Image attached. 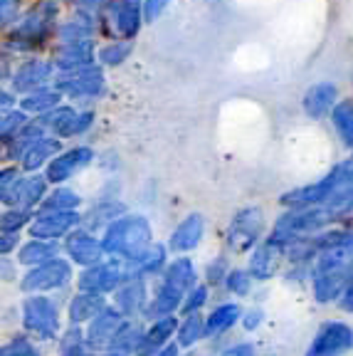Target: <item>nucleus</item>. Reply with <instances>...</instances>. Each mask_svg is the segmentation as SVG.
<instances>
[{"label":"nucleus","instance_id":"f257e3e1","mask_svg":"<svg viewBox=\"0 0 353 356\" xmlns=\"http://www.w3.org/2000/svg\"><path fill=\"white\" fill-rule=\"evenodd\" d=\"M154 243L156 240L149 218L131 216V213H124L119 220L111 222L104 233V240H101L106 255H114V260L119 257L129 267L136 265Z\"/></svg>","mask_w":353,"mask_h":356},{"label":"nucleus","instance_id":"f03ea898","mask_svg":"<svg viewBox=\"0 0 353 356\" xmlns=\"http://www.w3.org/2000/svg\"><path fill=\"white\" fill-rule=\"evenodd\" d=\"M351 270H353V255L346 248H329V250L319 252V257L311 262V275H309L314 300L319 305L341 302L348 280H351Z\"/></svg>","mask_w":353,"mask_h":356},{"label":"nucleus","instance_id":"7ed1b4c3","mask_svg":"<svg viewBox=\"0 0 353 356\" xmlns=\"http://www.w3.org/2000/svg\"><path fill=\"white\" fill-rule=\"evenodd\" d=\"M272 230V218L270 213L265 211L262 203H245V206L235 208L225 225V233H222V240H225V248L230 255H245L267 240Z\"/></svg>","mask_w":353,"mask_h":356},{"label":"nucleus","instance_id":"20e7f679","mask_svg":"<svg viewBox=\"0 0 353 356\" xmlns=\"http://www.w3.org/2000/svg\"><path fill=\"white\" fill-rule=\"evenodd\" d=\"M343 97L346 95L341 92V84L336 79L321 77L304 87L302 97H299V109H302L304 119H309L314 124L329 122V117L334 114V109Z\"/></svg>","mask_w":353,"mask_h":356},{"label":"nucleus","instance_id":"39448f33","mask_svg":"<svg viewBox=\"0 0 353 356\" xmlns=\"http://www.w3.org/2000/svg\"><path fill=\"white\" fill-rule=\"evenodd\" d=\"M57 13H60V6L55 0H42L20 20V25L10 38L13 44L20 50H33L40 42H44V38H50L52 30H55Z\"/></svg>","mask_w":353,"mask_h":356},{"label":"nucleus","instance_id":"423d86ee","mask_svg":"<svg viewBox=\"0 0 353 356\" xmlns=\"http://www.w3.org/2000/svg\"><path fill=\"white\" fill-rule=\"evenodd\" d=\"M353 349V327L341 319H329L316 329L304 356H343Z\"/></svg>","mask_w":353,"mask_h":356},{"label":"nucleus","instance_id":"0eeeda50","mask_svg":"<svg viewBox=\"0 0 353 356\" xmlns=\"http://www.w3.org/2000/svg\"><path fill=\"white\" fill-rule=\"evenodd\" d=\"M126 280H131V267L122 260L99 262V265L87 267L79 277V289L92 292V295H104V292H116Z\"/></svg>","mask_w":353,"mask_h":356},{"label":"nucleus","instance_id":"6e6552de","mask_svg":"<svg viewBox=\"0 0 353 356\" xmlns=\"http://www.w3.org/2000/svg\"><path fill=\"white\" fill-rule=\"evenodd\" d=\"M22 322L25 329L38 334L40 339H55L60 329V312L55 302L47 297H28L22 305Z\"/></svg>","mask_w":353,"mask_h":356},{"label":"nucleus","instance_id":"1a4fd4ad","mask_svg":"<svg viewBox=\"0 0 353 356\" xmlns=\"http://www.w3.org/2000/svg\"><path fill=\"white\" fill-rule=\"evenodd\" d=\"M106 20L119 40H133L144 28V0H104Z\"/></svg>","mask_w":353,"mask_h":356},{"label":"nucleus","instance_id":"9d476101","mask_svg":"<svg viewBox=\"0 0 353 356\" xmlns=\"http://www.w3.org/2000/svg\"><path fill=\"white\" fill-rule=\"evenodd\" d=\"M57 89H60L62 95L74 97V99L99 97L104 92V72L97 65L77 67V70H69V72L60 74Z\"/></svg>","mask_w":353,"mask_h":356},{"label":"nucleus","instance_id":"9b49d317","mask_svg":"<svg viewBox=\"0 0 353 356\" xmlns=\"http://www.w3.org/2000/svg\"><path fill=\"white\" fill-rule=\"evenodd\" d=\"M205 233H208V220H205L203 213H188V216H183L178 220V225L168 235V250L173 255H190V252L198 250L200 245H203Z\"/></svg>","mask_w":353,"mask_h":356},{"label":"nucleus","instance_id":"f8f14e48","mask_svg":"<svg viewBox=\"0 0 353 356\" xmlns=\"http://www.w3.org/2000/svg\"><path fill=\"white\" fill-rule=\"evenodd\" d=\"M245 260H247L245 262V267H247L249 275H252L257 282H270V280H274L277 275H279L281 265H287L281 248L272 243L270 238L262 240V243L257 245V248H254Z\"/></svg>","mask_w":353,"mask_h":356},{"label":"nucleus","instance_id":"ddd939ff","mask_svg":"<svg viewBox=\"0 0 353 356\" xmlns=\"http://www.w3.org/2000/svg\"><path fill=\"white\" fill-rule=\"evenodd\" d=\"M69 277H72L69 262L55 257V260L44 262V265L33 267V270L22 277L20 287L25 289V292H44V289H57V287H62V284H67Z\"/></svg>","mask_w":353,"mask_h":356},{"label":"nucleus","instance_id":"4468645a","mask_svg":"<svg viewBox=\"0 0 353 356\" xmlns=\"http://www.w3.org/2000/svg\"><path fill=\"white\" fill-rule=\"evenodd\" d=\"M92 122H94L92 111H77V109H72V106H57V109L42 114V119H40V124H42L44 129H52L62 139L84 134L92 127Z\"/></svg>","mask_w":353,"mask_h":356},{"label":"nucleus","instance_id":"2eb2a0df","mask_svg":"<svg viewBox=\"0 0 353 356\" xmlns=\"http://www.w3.org/2000/svg\"><path fill=\"white\" fill-rule=\"evenodd\" d=\"M79 222V216L74 211H42L30 222V233L38 240H55L60 235L72 233V228Z\"/></svg>","mask_w":353,"mask_h":356},{"label":"nucleus","instance_id":"dca6fc26","mask_svg":"<svg viewBox=\"0 0 353 356\" xmlns=\"http://www.w3.org/2000/svg\"><path fill=\"white\" fill-rule=\"evenodd\" d=\"M94 159V151L89 146H77V149L67 151L62 156H55L50 163H47V181L52 184H65L72 176H77L82 168H87Z\"/></svg>","mask_w":353,"mask_h":356},{"label":"nucleus","instance_id":"f3484780","mask_svg":"<svg viewBox=\"0 0 353 356\" xmlns=\"http://www.w3.org/2000/svg\"><path fill=\"white\" fill-rule=\"evenodd\" d=\"M65 250L77 265H84V267L99 265L101 257L106 255L104 245L94 238L92 233H87V230H74V233L67 235Z\"/></svg>","mask_w":353,"mask_h":356},{"label":"nucleus","instance_id":"a211bd4d","mask_svg":"<svg viewBox=\"0 0 353 356\" xmlns=\"http://www.w3.org/2000/svg\"><path fill=\"white\" fill-rule=\"evenodd\" d=\"M122 324H124V314H122V312H119V309H109V307H106L99 317H94L92 324H89L87 344L92 346V349H109Z\"/></svg>","mask_w":353,"mask_h":356},{"label":"nucleus","instance_id":"6ab92c4d","mask_svg":"<svg viewBox=\"0 0 353 356\" xmlns=\"http://www.w3.org/2000/svg\"><path fill=\"white\" fill-rule=\"evenodd\" d=\"M183 300H186V292H183V289L173 287V284L161 280L154 297L149 300V307H146V317H151V319L173 317L183 307Z\"/></svg>","mask_w":353,"mask_h":356},{"label":"nucleus","instance_id":"aec40b11","mask_svg":"<svg viewBox=\"0 0 353 356\" xmlns=\"http://www.w3.org/2000/svg\"><path fill=\"white\" fill-rule=\"evenodd\" d=\"M149 307V297H146V280H126L122 287L116 289V309L122 312L124 317H136L138 312H146Z\"/></svg>","mask_w":353,"mask_h":356},{"label":"nucleus","instance_id":"412c9836","mask_svg":"<svg viewBox=\"0 0 353 356\" xmlns=\"http://www.w3.org/2000/svg\"><path fill=\"white\" fill-rule=\"evenodd\" d=\"M50 74H52V65H47L42 60H28L25 65H20V70L13 77V87H15V92L33 95L38 89H44Z\"/></svg>","mask_w":353,"mask_h":356},{"label":"nucleus","instance_id":"4be33fe9","mask_svg":"<svg viewBox=\"0 0 353 356\" xmlns=\"http://www.w3.org/2000/svg\"><path fill=\"white\" fill-rule=\"evenodd\" d=\"M329 127H331V134L336 136L341 149L346 154H353V95H346L338 102V106L329 117Z\"/></svg>","mask_w":353,"mask_h":356},{"label":"nucleus","instance_id":"5701e85b","mask_svg":"<svg viewBox=\"0 0 353 356\" xmlns=\"http://www.w3.org/2000/svg\"><path fill=\"white\" fill-rule=\"evenodd\" d=\"M161 280L168 282V284H173V287L183 289V292H188V289H193L195 284H198V267H195L193 257L178 255L166 265Z\"/></svg>","mask_w":353,"mask_h":356},{"label":"nucleus","instance_id":"b1692460","mask_svg":"<svg viewBox=\"0 0 353 356\" xmlns=\"http://www.w3.org/2000/svg\"><path fill=\"white\" fill-rule=\"evenodd\" d=\"M243 307L238 302H222L205 317V337H220L230 332L235 324L243 319Z\"/></svg>","mask_w":353,"mask_h":356},{"label":"nucleus","instance_id":"393cba45","mask_svg":"<svg viewBox=\"0 0 353 356\" xmlns=\"http://www.w3.org/2000/svg\"><path fill=\"white\" fill-rule=\"evenodd\" d=\"M168 252H171V250H168V245L154 243L149 248V252H146V255L131 267V277H136V280L161 277V275H163V270H166V265L171 262V260H168Z\"/></svg>","mask_w":353,"mask_h":356},{"label":"nucleus","instance_id":"a878e982","mask_svg":"<svg viewBox=\"0 0 353 356\" xmlns=\"http://www.w3.org/2000/svg\"><path fill=\"white\" fill-rule=\"evenodd\" d=\"M178 332V319L176 317H163V319H154L151 329L144 332V341H141V349L138 354L146 356L151 351L163 349L166 344H171V337H176Z\"/></svg>","mask_w":353,"mask_h":356},{"label":"nucleus","instance_id":"bb28decb","mask_svg":"<svg viewBox=\"0 0 353 356\" xmlns=\"http://www.w3.org/2000/svg\"><path fill=\"white\" fill-rule=\"evenodd\" d=\"M44 188H47V178L42 176H22L20 184L15 188V195H13L10 206L13 208H25L28 211L30 206H35L38 200L44 198Z\"/></svg>","mask_w":353,"mask_h":356},{"label":"nucleus","instance_id":"cd10ccee","mask_svg":"<svg viewBox=\"0 0 353 356\" xmlns=\"http://www.w3.org/2000/svg\"><path fill=\"white\" fill-rule=\"evenodd\" d=\"M104 309H106L104 297L92 295V292H82V295L74 297L72 305H69V317H72V324H82L94 317H99Z\"/></svg>","mask_w":353,"mask_h":356},{"label":"nucleus","instance_id":"c85d7f7f","mask_svg":"<svg viewBox=\"0 0 353 356\" xmlns=\"http://www.w3.org/2000/svg\"><path fill=\"white\" fill-rule=\"evenodd\" d=\"M141 341H144L141 327H138L136 322H131V319H124V324L119 327V332H116L109 349L114 351V354L129 356V354H133V351L141 349Z\"/></svg>","mask_w":353,"mask_h":356},{"label":"nucleus","instance_id":"c756f323","mask_svg":"<svg viewBox=\"0 0 353 356\" xmlns=\"http://www.w3.org/2000/svg\"><path fill=\"white\" fill-rule=\"evenodd\" d=\"M57 149H60V141L50 139V136H42L40 141H35L25 154H22V168H28V171H38L40 166L55 159Z\"/></svg>","mask_w":353,"mask_h":356},{"label":"nucleus","instance_id":"7c9ffc66","mask_svg":"<svg viewBox=\"0 0 353 356\" xmlns=\"http://www.w3.org/2000/svg\"><path fill=\"white\" fill-rule=\"evenodd\" d=\"M57 257V245H52L50 240H38L33 238L30 243H25L20 248V255H17V260L22 262V265H44V262H50Z\"/></svg>","mask_w":353,"mask_h":356},{"label":"nucleus","instance_id":"2f4dec72","mask_svg":"<svg viewBox=\"0 0 353 356\" xmlns=\"http://www.w3.org/2000/svg\"><path fill=\"white\" fill-rule=\"evenodd\" d=\"M200 339H205V317L203 314H186L176 332V344L178 346H193Z\"/></svg>","mask_w":353,"mask_h":356},{"label":"nucleus","instance_id":"473e14b6","mask_svg":"<svg viewBox=\"0 0 353 356\" xmlns=\"http://www.w3.org/2000/svg\"><path fill=\"white\" fill-rule=\"evenodd\" d=\"M254 284H257V280L249 275V270L247 267H240V265H232V270L227 273V277H225V284L222 287L230 292L232 297H249L252 295V289H254Z\"/></svg>","mask_w":353,"mask_h":356},{"label":"nucleus","instance_id":"72a5a7b5","mask_svg":"<svg viewBox=\"0 0 353 356\" xmlns=\"http://www.w3.org/2000/svg\"><path fill=\"white\" fill-rule=\"evenodd\" d=\"M62 92L60 89H38L33 95L22 99V109L25 111H38V114H47V111L57 109Z\"/></svg>","mask_w":353,"mask_h":356},{"label":"nucleus","instance_id":"f704fd0d","mask_svg":"<svg viewBox=\"0 0 353 356\" xmlns=\"http://www.w3.org/2000/svg\"><path fill=\"white\" fill-rule=\"evenodd\" d=\"M133 44L131 40H111L109 44H104L99 50V60L104 62V65H122L124 60H129V55H131Z\"/></svg>","mask_w":353,"mask_h":356},{"label":"nucleus","instance_id":"c9c22d12","mask_svg":"<svg viewBox=\"0 0 353 356\" xmlns=\"http://www.w3.org/2000/svg\"><path fill=\"white\" fill-rule=\"evenodd\" d=\"M25 124H28V117L22 111H6V114H0V141L10 144Z\"/></svg>","mask_w":353,"mask_h":356},{"label":"nucleus","instance_id":"e433bc0d","mask_svg":"<svg viewBox=\"0 0 353 356\" xmlns=\"http://www.w3.org/2000/svg\"><path fill=\"white\" fill-rule=\"evenodd\" d=\"M210 300V287L205 282H198L193 289H188L186 292V300H183V307L181 312L183 314H200L205 305Z\"/></svg>","mask_w":353,"mask_h":356},{"label":"nucleus","instance_id":"4c0bfd02","mask_svg":"<svg viewBox=\"0 0 353 356\" xmlns=\"http://www.w3.org/2000/svg\"><path fill=\"white\" fill-rule=\"evenodd\" d=\"M232 270V262L227 255H217L215 260H210L205 267V284L208 287H217V284H225L227 273Z\"/></svg>","mask_w":353,"mask_h":356},{"label":"nucleus","instance_id":"58836bf2","mask_svg":"<svg viewBox=\"0 0 353 356\" xmlns=\"http://www.w3.org/2000/svg\"><path fill=\"white\" fill-rule=\"evenodd\" d=\"M74 206H79V195L67 188H57L47 195V200H42V211H74Z\"/></svg>","mask_w":353,"mask_h":356},{"label":"nucleus","instance_id":"ea45409f","mask_svg":"<svg viewBox=\"0 0 353 356\" xmlns=\"http://www.w3.org/2000/svg\"><path fill=\"white\" fill-rule=\"evenodd\" d=\"M28 222H33V218H30V213L25 211V208H10V211H6L0 216V230L15 235L17 230L25 228Z\"/></svg>","mask_w":353,"mask_h":356},{"label":"nucleus","instance_id":"a19ab883","mask_svg":"<svg viewBox=\"0 0 353 356\" xmlns=\"http://www.w3.org/2000/svg\"><path fill=\"white\" fill-rule=\"evenodd\" d=\"M20 178L22 176L17 168H3V171H0V200H3V203H10L13 200Z\"/></svg>","mask_w":353,"mask_h":356},{"label":"nucleus","instance_id":"79ce46f5","mask_svg":"<svg viewBox=\"0 0 353 356\" xmlns=\"http://www.w3.org/2000/svg\"><path fill=\"white\" fill-rule=\"evenodd\" d=\"M62 356H87V349H84V339H82V334L77 332H69L62 339Z\"/></svg>","mask_w":353,"mask_h":356},{"label":"nucleus","instance_id":"37998d69","mask_svg":"<svg viewBox=\"0 0 353 356\" xmlns=\"http://www.w3.org/2000/svg\"><path fill=\"white\" fill-rule=\"evenodd\" d=\"M0 356H40V354L28 339H13L10 344L0 346Z\"/></svg>","mask_w":353,"mask_h":356},{"label":"nucleus","instance_id":"c03bdc74","mask_svg":"<svg viewBox=\"0 0 353 356\" xmlns=\"http://www.w3.org/2000/svg\"><path fill=\"white\" fill-rule=\"evenodd\" d=\"M173 0H144V17L146 22H156L163 13L171 8Z\"/></svg>","mask_w":353,"mask_h":356},{"label":"nucleus","instance_id":"a18cd8bd","mask_svg":"<svg viewBox=\"0 0 353 356\" xmlns=\"http://www.w3.org/2000/svg\"><path fill=\"white\" fill-rule=\"evenodd\" d=\"M243 327L247 329V332H254V329L260 327L262 322H265V309L262 307H249V309L243 312Z\"/></svg>","mask_w":353,"mask_h":356},{"label":"nucleus","instance_id":"49530a36","mask_svg":"<svg viewBox=\"0 0 353 356\" xmlns=\"http://www.w3.org/2000/svg\"><path fill=\"white\" fill-rule=\"evenodd\" d=\"M17 0H0V28H6L8 22L15 20L17 15Z\"/></svg>","mask_w":353,"mask_h":356},{"label":"nucleus","instance_id":"de8ad7c7","mask_svg":"<svg viewBox=\"0 0 353 356\" xmlns=\"http://www.w3.org/2000/svg\"><path fill=\"white\" fill-rule=\"evenodd\" d=\"M338 307H341L343 312H348V314H353V270H351V280H348L346 292H343V297H341V302H338Z\"/></svg>","mask_w":353,"mask_h":356},{"label":"nucleus","instance_id":"09e8293b","mask_svg":"<svg viewBox=\"0 0 353 356\" xmlns=\"http://www.w3.org/2000/svg\"><path fill=\"white\" fill-rule=\"evenodd\" d=\"M222 356H254V346L249 341H243V344H235L232 349H227Z\"/></svg>","mask_w":353,"mask_h":356},{"label":"nucleus","instance_id":"8fccbe9b","mask_svg":"<svg viewBox=\"0 0 353 356\" xmlns=\"http://www.w3.org/2000/svg\"><path fill=\"white\" fill-rule=\"evenodd\" d=\"M15 245H17V238L13 233H3V235H0V257L15 250Z\"/></svg>","mask_w":353,"mask_h":356},{"label":"nucleus","instance_id":"3c124183","mask_svg":"<svg viewBox=\"0 0 353 356\" xmlns=\"http://www.w3.org/2000/svg\"><path fill=\"white\" fill-rule=\"evenodd\" d=\"M178 349H181V346H178L176 341H171V344H166L163 349L151 351V354H146V356H178Z\"/></svg>","mask_w":353,"mask_h":356},{"label":"nucleus","instance_id":"603ef678","mask_svg":"<svg viewBox=\"0 0 353 356\" xmlns=\"http://www.w3.org/2000/svg\"><path fill=\"white\" fill-rule=\"evenodd\" d=\"M10 102H13V97L8 95V92H3V89H0V109H3V106H10Z\"/></svg>","mask_w":353,"mask_h":356},{"label":"nucleus","instance_id":"864d4df0","mask_svg":"<svg viewBox=\"0 0 353 356\" xmlns=\"http://www.w3.org/2000/svg\"><path fill=\"white\" fill-rule=\"evenodd\" d=\"M101 356H122V354H114V351H111V354H101Z\"/></svg>","mask_w":353,"mask_h":356},{"label":"nucleus","instance_id":"5fc2aeb1","mask_svg":"<svg viewBox=\"0 0 353 356\" xmlns=\"http://www.w3.org/2000/svg\"><path fill=\"white\" fill-rule=\"evenodd\" d=\"M351 89H353V74H351ZM351 95H353V92H351Z\"/></svg>","mask_w":353,"mask_h":356},{"label":"nucleus","instance_id":"6e6d98bb","mask_svg":"<svg viewBox=\"0 0 353 356\" xmlns=\"http://www.w3.org/2000/svg\"><path fill=\"white\" fill-rule=\"evenodd\" d=\"M348 156H353V154H348Z\"/></svg>","mask_w":353,"mask_h":356}]
</instances>
